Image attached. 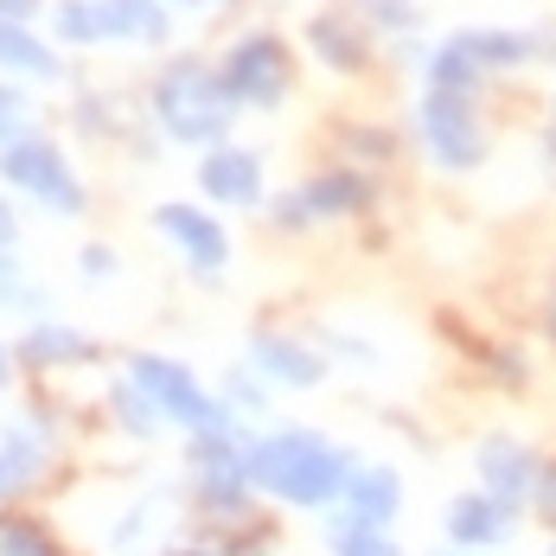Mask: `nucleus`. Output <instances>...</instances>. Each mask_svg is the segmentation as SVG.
Listing matches in <instances>:
<instances>
[{
	"mask_svg": "<svg viewBox=\"0 0 556 556\" xmlns=\"http://www.w3.org/2000/svg\"><path fill=\"white\" fill-rule=\"evenodd\" d=\"M167 13L161 0H64L58 7V39H161Z\"/></svg>",
	"mask_w": 556,
	"mask_h": 556,
	"instance_id": "nucleus-4",
	"label": "nucleus"
},
{
	"mask_svg": "<svg viewBox=\"0 0 556 556\" xmlns=\"http://www.w3.org/2000/svg\"><path fill=\"white\" fill-rule=\"evenodd\" d=\"M0 64H13V71H26V77H58V58L26 33V26H13V20H0Z\"/></svg>",
	"mask_w": 556,
	"mask_h": 556,
	"instance_id": "nucleus-18",
	"label": "nucleus"
},
{
	"mask_svg": "<svg viewBox=\"0 0 556 556\" xmlns=\"http://www.w3.org/2000/svg\"><path fill=\"white\" fill-rule=\"evenodd\" d=\"M371 13L390 20V26H403V20H409V7H403V0H371Z\"/></svg>",
	"mask_w": 556,
	"mask_h": 556,
	"instance_id": "nucleus-23",
	"label": "nucleus"
},
{
	"mask_svg": "<svg viewBox=\"0 0 556 556\" xmlns=\"http://www.w3.org/2000/svg\"><path fill=\"white\" fill-rule=\"evenodd\" d=\"M39 467H46V442L33 435V429H13L7 442H0V505H13L33 480H39Z\"/></svg>",
	"mask_w": 556,
	"mask_h": 556,
	"instance_id": "nucleus-12",
	"label": "nucleus"
},
{
	"mask_svg": "<svg viewBox=\"0 0 556 556\" xmlns=\"http://www.w3.org/2000/svg\"><path fill=\"white\" fill-rule=\"evenodd\" d=\"M480 473H486V486H493V500L518 505V493L531 486V467H525V454H511V447H486V460H480Z\"/></svg>",
	"mask_w": 556,
	"mask_h": 556,
	"instance_id": "nucleus-19",
	"label": "nucleus"
},
{
	"mask_svg": "<svg viewBox=\"0 0 556 556\" xmlns=\"http://www.w3.org/2000/svg\"><path fill=\"white\" fill-rule=\"evenodd\" d=\"M154 224H161L173 243L186 250V263H192V269H224L230 243H224V230L205 218V212H192V205H161V212H154Z\"/></svg>",
	"mask_w": 556,
	"mask_h": 556,
	"instance_id": "nucleus-9",
	"label": "nucleus"
},
{
	"mask_svg": "<svg viewBox=\"0 0 556 556\" xmlns=\"http://www.w3.org/2000/svg\"><path fill=\"white\" fill-rule=\"evenodd\" d=\"M199 186H205L218 205H256L263 167H256V154H243V148H218V154L199 161Z\"/></svg>",
	"mask_w": 556,
	"mask_h": 556,
	"instance_id": "nucleus-10",
	"label": "nucleus"
},
{
	"mask_svg": "<svg viewBox=\"0 0 556 556\" xmlns=\"http://www.w3.org/2000/svg\"><path fill=\"white\" fill-rule=\"evenodd\" d=\"M46 0H0V20H13V26H26L33 13H39Z\"/></svg>",
	"mask_w": 556,
	"mask_h": 556,
	"instance_id": "nucleus-22",
	"label": "nucleus"
},
{
	"mask_svg": "<svg viewBox=\"0 0 556 556\" xmlns=\"http://www.w3.org/2000/svg\"><path fill=\"white\" fill-rule=\"evenodd\" d=\"M218 77H224V97H230V103L276 110L281 97H288V52H281V39H269V33H256V39H237Z\"/></svg>",
	"mask_w": 556,
	"mask_h": 556,
	"instance_id": "nucleus-6",
	"label": "nucleus"
},
{
	"mask_svg": "<svg viewBox=\"0 0 556 556\" xmlns=\"http://www.w3.org/2000/svg\"><path fill=\"white\" fill-rule=\"evenodd\" d=\"M307 46L327 58L333 71H352V64H365V39L352 33V20H345V13H320V20L307 26Z\"/></svg>",
	"mask_w": 556,
	"mask_h": 556,
	"instance_id": "nucleus-13",
	"label": "nucleus"
},
{
	"mask_svg": "<svg viewBox=\"0 0 556 556\" xmlns=\"http://www.w3.org/2000/svg\"><path fill=\"white\" fill-rule=\"evenodd\" d=\"M352 480L345 454L307 429H288V435H269V442L250 447V486L276 493L281 505H327Z\"/></svg>",
	"mask_w": 556,
	"mask_h": 556,
	"instance_id": "nucleus-1",
	"label": "nucleus"
},
{
	"mask_svg": "<svg viewBox=\"0 0 556 556\" xmlns=\"http://www.w3.org/2000/svg\"><path fill=\"white\" fill-rule=\"evenodd\" d=\"M396 473L390 467H365V473H352L345 480V525H358V531H384L390 525V511H396Z\"/></svg>",
	"mask_w": 556,
	"mask_h": 556,
	"instance_id": "nucleus-11",
	"label": "nucleus"
},
{
	"mask_svg": "<svg viewBox=\"0 0 556 556\" xmlns=\"http://www.w3.org/2000/svg\"><path fill=\"white\" fill-rule=\"evenodd\" d=\"M110 250H84V276H110Z\"/></svg>",
	"mask_w": 556,
	"mask_h": 556,
	"instance_id": "nucleus-24",
	"label": "nucleus"
},
{
	"mask_svg": "<svg viewBox=\"0 0 556 556\" xmlns=\"http://www.w3.org/2000/svg\"><path fill=\"white\" fill-rule=\"evenodd\" d=\"M20 358L26 365H77V358H90V339L71 333V327H33L26 345H20Z\"/></svg>",
	"mask_w": 556,
	"mask_h": 556,
	"instance_id": "nucleus-17",
	"label": "nucleus"
},
{
	"mask_svg": "<svg viewBox=\"0 0 556 556\" xmlns=\"http://www.w3.org/2000/svg\"><path fill=\"white\" fill-rule=\"evenodd\" d=\"M339 556H396V551H390L384 531H358V525H345V538H339Z\"/></svg>",
	"mask_w": 556,
	"mask_h": 556,
	"instance_id": "nucleus-21",
	"label": "nucleus"
},
{
	"mask_svg": "<svg viewBox=\"0 0 556 556\" xmlns=\"http://www.w3.org/2000/svg\"><path fill=\"white\" fill-rule=\"evenodd\" d=\"M0 173H7L20 192H33V199H46L52 212H64V218L84 212V186H77V173L64 167V154H58L52 141H7V148H0Z\"/></svg>",
	"mask_w": 556,
	"mask_h": 556,
	"instance_id": "nucleus-5",
	"label": "nucleus"
},
{
	"mask_svg": "<svg viewBox=\"0 0 556 556\" xmlns=\"http://www.w3.org/2000/svg\"><path fill=\"white\" fill-rule=\"evenodd\" d=\"M7 243H13V212L0 205V250H7Z\"/></svg>",
	"mask_w": 556,
	"mask_h": 556,
	"instance_id": "nucleus-25",
	"label": "nucleus"
},
{
	"mask_svg": "<svg viewBox=\"0 0 556 556\" xmlns=\"http://www.w3.org/2000/svg\"><path fill=\"white\" fill-rule=\"evenodd\" d=\"M256 371H269L281 384H314L320 378V358L294 339H256Z\"/></svg>",
	"mask_w": 556,
	"mask_h": 556,
	"instance_id": "nucleus-14",
	"label": "nucleus"
},
{
	"mask_svg": "<svg viewBox=\"0 0 556 556\" xmlns=\"http://www.w3.org/2000/svg\"><path fill=\"white\" fill-rule=\"evenodd\" d=\"M179 556H212V551H179Z\"/></svg>",
	"mask_w": 556,
	"mask_h": 556,
	"instance_id": "nucleus-27",
	"label": "nucleus"
},
{
	"mask_svg": "<svg viewBox=\"0 0 556 556\" xmlns=\"http://www.w3.org/2000/svg\"><path fill=\"white\" fill-rule=\"evenodd\" d=\"M365 199H371V186H365L358 173H320V179L301 192V205H307V212H327V218H333V212H358Z\"/></svg>",
	"mask_w": 556,
	"mask_h": 556,
	"instance_id": "nucleus-16",
	"label": "nucleus"
},
{
	"mask_svg": "<svg viewBox=\"0 0 556 556\" xmlns=\"http://www.w3.org/2000/svg\"><path fill=\"white\" fill-rule=\"evenodd\" d=\"M422 135H429V148L442 154L447 167H473V161H480V128H473L460 90H435V97L422 103Z\"/></svg>",
	"mask_w": 556,
	"mask_h": 556,
	"instance_id": "nucleus-8",
	"label": "nucleus"
},
{
	"mask_svg": "<svg viewBox=\"0 0 556 556\" xmlns=\"http://www.w3.org/2000/svg\"><path fill=\"white\" fill-rule=\"evenodd\" d=\"M192 473H199V493L212 511H243V493H250V447H237L224 429L199 435L192 442Z\"/></svg>",
	"mask_w": 556,
	"mask_h": 556,
	"instance_id": "nucleus-7",
	"label": "nucleus"
},
{
	"mask_svg": "<svg viewBox=\"0 0 556 556\" xmlns=\"http://www.w3.org/2000/svg\"><path fill=\"white\" fill-rule=\"evenodd\" d=\"M7 371H13V358H7V345H0V384H7Z\"/></svg>",
	"mask_w": 556,
	"mask_h": 556,
	"instance_id": "nucleus-26",
	"label": "nucleus"
},
{
	"mask_svg": "<svg viewBox=\"0 0 556 556\" xmlns=\"http://www.w3.org/2000/svg\"><path fill=\"white\" fill-rule=\"evenodd\" d=\"M128 384L141 390L161 416L173 422H186V429H199V435H212V429H230V409H224L218 396H205L199 378L186 371V365H173V358H135V371H128Z\"/></svg>",
	"mask_w": 556,
	"mask_h": 556,
	"instance_id": "nucleus-3",
	"label": "nucleus"
},
{
	"mask_svg": "<svg viewBox=\"0 0 556 556\" xmlns=\"http://www.w3.org/2000/svg\"><path fill=\"white\" fill-rule=\"evenodd\" d=\"M230 97H224V77H212L199 58H179L167 77L154 84V115L167 122V135L179 141H212L224 135V122H230Z\"/></svg>",
	"mask_w": 556,
	"mask_h": 556,
	"instance_id": "nucleus-2",
	"label": "nucleus"
},
{
	"mask_svg": "<svg viewBox=\"0 0 556 556\" xmlns=\"http://www.w3.org/2000/svg\"><path fill=\"white\" fill-rule=\"evenodd\" d=\"M0 556H64L39 518H0Z\"/></svg>",
	"mask_w": 556,
	"mask_h": 556,
	"instance_id": "nucleus-20",
	"label": "nucleus"
},
{
	"mask_svg": "<svg viewBox=\"0 0 556 556\" xmlns=\"http://www.w3.org/2000/svg\"><path fill=\"white\" fill-rule=\"evenodd\" d=\"M447 525H454V538H467V544H500L505 531H511V511H505V500H460Z\"/></svg>",
	"mask_w": 556,
	"mask_h": 556,
	"instance_id": "nucleus-15",
	"label": "nucleus"
}]
</instances>
